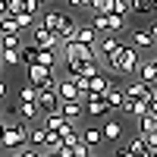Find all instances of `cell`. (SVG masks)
<instances>
[{"instance_id": "cell-1", "label": "cell", "mask_w": 157, "mask_h": 157, "mask_svg": "<svg viewBox=\"0 0 157 157\" xmlns=\"http://www.w3.org/2000/svg\"><path fill=\"white\" fill-rule=\"evenodd\" d=\"M38 22H41L50 35H57V38H60V44L75 41V29H78V22H75V16H72V13L47 10V13H41V16H38Z\"/></svg>"}, {"instance_id": "cell-2", "label": "cell", "mask_w": 157, "mask_h": 157, "mask_svg": "<svg viewBox=\"0 0 157 157\" xmlns=\"http://www.w3.org/2000/svg\"><path fill=\"white\" fill-rule=\"evenodd\" d=\"M0 148H10V154H16L22 148H29V126L25 123H6L3 126V138H0Z\"/></svg>"}, {"instance_id": "cell-3", "label": "cell", "mask_w": 157, "mask_h": 157, "mask_svg": "<svg viewBox=\"0 0 157 157\" xmlns=\"http://www.w3.org/2000/svg\"><path fill=\"white\" fill-rule=\"evenodd\" d=\"M138 63H141V54L135 47H129V44H123V50H120V57H116L113 63L104 72H113V75H132L135 69H138Z\"/></svg>"}, {"instance_id": "cell-4", "label": "cell", "mask_w": 157, "mask_h": 157, "mask_svg": "<svg viewBox=\"0 0 157 157\" xmlns=\"http://www.w3.org/2000/svg\"><path fill=\"white\" fill-rule=\"evenodd\" d=\"M120 50H123V41L116 35H101V41L94 44V60L101 63V69H107L110 63L120 57Z\"/></svg>"}, {"instance_id": "cell-5", "label": "cell", "mask_w": 157, "mask_h": 157, "mask_svg": "<svg viewBox=\"0 0 157 157\" xmlns=\"http://www.w3.org/2000/svg\"><path fill=\"white\" fill-rule=\"evenodd\" d=\"M91 29L98 35H120L126 29V19L123 16H113V13H101V16H91Z\"/></svg>"}, {"instance_id": "cell-6", "label": "cell", "mask_w": 157, "mask_h": 157, "mask_svg": "<svg viewBox=\"0 0 157 157\" xmlns=\"http://www.w3.org/2000/svg\"><path fill=\"white\" fill-rule=\"evenodd\" d=\"M63 60H82V63H91V60H94V47H85V44H78V41H69V44L60 47V63H63Z\"/></svg>"}, {"instance_id": "cell-7", "label": "cell", "mask_w": 157, "mask_h": 157, "mask_svg": "<svg viewBox=\"0 0 157 157\" xmlns=\"http://www.w3.org/2000/svg\"><path fill=\"white\" fill-rule=\"evenodd\" d=\"M60 116L72 126H82V116H85V104L82 101H63L60 104Z\"/></svg>"}, {"instance_id": "cell-8", "label": "cell", "mask_w": 157, "mask_h": 157, "mask_svg": "<svg viewBox=\"0 0 157 157\" xmlns=\"http://www.w3.org/2000/svg\"><path fill=\"white\" fill-rule=\"evenodd\" d=\"M38 110H41V116H47V113H57V110H60L57 88H41V91H38Z\"/></svg>"}, {"instance_id": "cell-9", "label": "cell", "mask_w": 157, "mask_h": 157, "mask_svg": "<svg viewBox=\"0 0 157 157\" xmlns=\"http://www.w3.org/2000/svg\"><path fill=\"white\" fill-rule=\"evenodd\" d=\"M16 120L19 123H38L41 120V110H38V101H16Z\"/></svg>"}, {"instance_id": "cell-10", "label": "cell", "mask_w": 157, "mask_h": 157, "mask_svg": "<svg viewBox=\"0 0 157 157\" xmlns=\"http://www.w3.org/2000/svg\"><path fill=\"white\" fill-rule=\"evenodd\" d=\"M123 94H126V101H145V104H151L154 101V94H151V85H145V82H129L126 88H123Z\"/></svg>"}, {"instance_id": "cell-11", "label": "cell", "mask_w": 157, "mask_h": 157, "mask_svg": "<svg viewBox=\"0 0 157 157\" xmlns=\"http://www.w3.org/2000/svg\"><path fill=\"white\" fill-rule=\"evenodd\" d=\"M78 138H82V145L85 148H101L104 145V135H101V126H91V123H85L82 129H78Z\"/></svg>"}, {"instance_id": "cell-12", "label": "cell", "mask_w": 157, "mask_h": 157, "mask_svg": "<svg viewBox=\"0 0 157 157\" xmlns=\"http://www.w3.org/2000/svg\"><path fill=\"white\" fill-rule=\"evenodd\" d=\"M57 98H60V104L63 101H82V94H78V88H75V82L69 75L57 78Z\"/></svg>"}, {"instance_id": "cell-13", "label": "cell", "mask_w": 157, "mask_h": 157, "mask_svg": "<svg viewBox=\"0 0 157 157\" xmlns=\"http://www.w3.org/2000/svg\"><path fill=\"white\" fill-rule=\"evenodd\" d=\"M123 132H126V126H123L120 120H107V123L101 126V135H104V141H110V145L123 141Z\"/></svg>"}, {"instance_id": "cell-14", "label": "cell", "mask_w": 157, "mask_h": 157, "mask_svg": "<svg viewBox=\"0 0 157 157\" xmlns=\"http://www.w3.org/2000/svg\"><path fill=\"white\" fill-rule=\"evenodd\" d=\"M113 82H110V78H107V72H98L94 78H91V82H88V98H104V94H107V88H110Z\"/></svg>"}, {"instance_id": "cell-15", "label": "cell", "mask_w": 157, "mask_h": 157, "mask_svg": "<svg viewBox=\"0 0 157 157\" xmlns=\"http://www.w3.org/2000/svg\"><path fill=\"white\" fill-rule=\"evenodd\" d=\"M75 41L85 44V47H94V44L101 41V35L91 29V22H78V29H75Z\"/></svg>"}, {"instance_id": "cell-16", "label": "cell", "mask_w": 157, "mask_h": 157, "mask_svg": "<svg viewBox=\"0 0 157 157\" xmlns=\"http://www.w3.org/2000/svg\"><path fill=\"white\" fill-rule=\"evenodd\" d=\"M41 126L47 129V132H57V135H63V132H66V129H69L72 123H66V120L60 116V110H57V113H47V116H41Z\"/></svg>"}, {"instance_id": "cell-17", "label": "cell", "mask_w": 157, "mask_h": 157, "mask_svg": "<svg viewBox=\"0 0 157 157\" xmlns=\"http://www.w3.org/2000/svg\"><path fill=\"white\" fill-rule=\"evenodd\" d=\"M138 82H145V85L157 82V57H148L138 63Z\"/></svg>"}, {"instance_id": "cell-18", "label": "cell", "mask_w": 157, "mask_h": 157, "mask_svg": "<svg viewBox=\"0 0 157 157\" xmlns=\"http://www.w3.org/2000/svg\"><path fill=\"white\" fill-rule=\"evenodd\" d=\"M129 38H132V47L138 50V54H141V50H148V47H157V41L148 35V29H132Z\"/></svg>"}, {"instance_id": "cell-19", "label": "cell", "mask_w": 157, "mask_h": 157, "mask_svg": "<svg viewBox=\"0 0 157 157\" xmlns=\"http://www.w3.org/2000/svg\"><path fill=\"white\" fill-rule=\"evenodd\" d=\"M44 145H47V129H44L41 123L29 126V148H35V151H44Z\"/></svg>"}, {"instance_id": "cell-20", "label": "cell", "mask_w": 157, "mask_h": 157, "mask_svg": "<svg viewBox=\"0 0 157 157\" xmlns=\"http://www.w3.org/2000/svg\"><path fill=\"white\" fill-rule=\"evenodd\" d=\"M35 66H44L47 72L57 75V69H60V54H57V50H38V63H35Z\"/></svg>"}, {"instance_id": "cell-21", "label": "cell", "mask_w": 157, "mask_h": 157, "mask_svg": "<svg viewBox=\"0 0 157 157\" xmlns=\"http://www.w3.org/2000/svg\"><path fill=\"white\" fill-rule=\"evenodd\" d=\"M101 101L107 104V110H123V101H126V94H123V88L110 85V88H107V94H104Z\"/></svg>"}, {"instance_id": "cell-22", "label": "cell", "mask_w": 157, "mask_h": 157, "mask_svg": "<svg viewBox=\"0 0 157 157\" xmlns=\"http://www.w3.org/2000/svg\"><path fill=\"white\" fill-rule=\"evenodd\" d=\"M38 50H41V47H35L32 41H25V44L19 47V60H22V66H25V69L38 63Z\"/></svg>"}, {"instance_id": "cell-23", "label": "cell", "mask_w": 157, "mask_h": 157, "mask_svg": "<svg viewBox=\"0 0 157 157\" xmlns=\"http://www.w3.org/2000/svg\"><path fill=\"white\" fill-rule=\"evenodd\" d=\"M85 113H88V116H94V120H101V116H110L107 104H104L101 98H88V101H85Z\"/></svg>"}, {"instance_id": "cell-24", "label": "cell", "mask_w": 157, "mask_h": 157, "mask_svg": "<svg viewBox=\"0 0 157 157\" xmlns=\"http://www.w3.org/2000/svg\"><path fill=\"white\" fill-rule=\"evenodd\" d=\"M123 113L141 120V116H148V104H145V101H123Z\"/></svg>"}, {"instance_id": "cell-25", "label": "cell", "mask_w": 157, "mask_h": 157, "mask_svg": "<svg viewBox=\"0 0 157 157\" xmlns=\"http://www.w3.org/2000/svg\"><path fill=\"white\" fill-rule=\"evenodd\" d=\"M126 148H129L132 157H151V151H148V145H145V138H141V135H132V138L126 141Z\"/></svg>"}, {"instance_id": "cell-26", "label": "cell", "mask_w": 157, "mask_h": 157, "mask_svg": "<svg viewBox=\"0 0 157 157\" xmlns=\"http://www.w3.org/2000/svg\"><path fill=\"white\" fill-rule=\"evenodd\" d=\"M25 44V35H0V50H19Z\"/></svg>"}, {"instance_id": "cell-27", "label": "cell", "mask_w": 157, "mask_h": 157, "mask_svg": "<svg viewBox=\"0 0 157 157\" xmlns=\"http://www.w3.org/2000/svg\"><path fill=\"white\" fill-rule=\"evenodd\" d=\"M151 132H157V116H141L138 120V135H151Z\"/></svg>"}, {"instance_id": "cell-28", "label": "cell", "mask_w": 157, "mask_h": 157, "mask_svg": "<svg viewBox=\"0 0 157 157\" xmlns=\"http://www.w3.org/2000/svg\"><path fill=\"white\" fill-rule=\"evenodd\" d=\"M129 13H135V16H151V0H129Z\"/></svg>"}, {"instance_id": "cell-29", "label": "cell", "mask_w": 157, "mask_h": 157, "mask_svg": "<svg viewBox=\"0 0 157 157\" xmlns=\"http://www.w3.org/2000/svg\"><path fill=\"white\" fill-rule=\"evenodd\" d=\"M107 13H113V16H129V0H110V10Z\"/></svg>"}, {"instance_id": "cell-30", "label": "cell", "mask_w": 157, "mask_h": 157, "mask_svg": "<svg viewBox=\"0 0 157 157\" xmlns=\"http://www.w3.org/2000/svg\"><path fill=\"white\" fill-rule=\"evenodd\" d=\"M0 60H3V69H6V66H16V63H22V60H19V50H0Z\"/></svg>"}, {"instance_id": "cell-31", "label": "cell", "mask_w": 157, "mask_h": 157, "mask_svg": "<svg viewBox=\"0 0 157 157\" xmlns=\"http://www.w3.org/2000/svg\"><path fill=\"white\" fill-rule=\"evenodd\" d=\"M16 101H38V88L22 85V88H19V94H16Z\"/></svg>"}, {"instance_id": "cell-32", "label": "cell", "mask_w": 157, "mask_h": 157, "mask_svg": "<svg viewBox=\"0 0 157 157\" xmlns=\"http://www.w3.org/2000/svg\"><path fill=\"white\" fill-rule=\"evenodd\" d=\"M22 13H29V16H41V3H38V0H25V3H22Z\"/></svg>"}, {"instance_id": "cell-33", "label": "cell", "mask_w": 157, "mask_h": 157, "mask_svg": "<svg viewBox=\"0 0 157 157\" xmlns=\"http://www.w3.org/2000/svg\"><path fill=\"white\" fill-rule=\"evenodd\" d=\"M88 10L94 13V16H101V13H107V10H110V0H91Z\"/></svg>"}, {"instance_id": "cell-34", "label": "cell", "mask_w": 157, "mask_h": 157, "mask_svg": "<svg viewBox=\"0 0 157 157\" xmlns=\"http://www.w3.org/2000/svg\"><path fill=\"white\" fill-rule=\"evenodd\" d=\"M91 154H94V151H91V148H85L82 141H78V145L72 148V157H91Z\"/></svg>"}, {"instance_id": "cell-35", "label": "cell", "mask_w": 157, "mask_h": 157, "mask_svg": "<svg viewBox=\"0 0 157 157\" xmlns=\"http://www.w3.org/2000/svg\"><path fill=\"white\" fill-rule=\"evenodd\" d=\"M13 157H41V151H35V148H22V151H16Z\"/></svg>"}, {"instance_id": "cell-36", "label": "cell", "mask_w": 157, "mask_h": 157, "mask_svg": "<svg viewBox=\"0 0 157 157\" xmlns=\"http://www.w3.org/2000/svg\"><path fill=\"white\" fill-rule=\"evenodd\" d=\"M66 3H69V10H88L91 0H66Z\"/></svg>"}, {"instance_id": "cell-37", "label": "cell", "mask_w": 157, "mask_h": 157, "mask_svg": "<svg viewBox=\"0 0 157 157\" xmlns=\"http://www.w3.org/2000/svg\"><path fill=\"white\" fill-rule=\"evenodd\" d=\"M113 157H132V154H129V148L123 145V148H116V151H113Z\"/></svg>"}, {"instance_id": "cell-38", "label": "cell", "mask_w": 157, "mask_h": 157, "mask_svg": "<svg viewBox=\"0 0 157 157\" xmlns=\"http://www.w3.org/2000/svg\"><path fill=\"white\" fill-rule=\"evenodd\" d=\"M148 35H151L154 41H157V22H151V25H148Z\"/></svg>"}, {"instance_id": "cell-39", "label": "cell", "mask_w": 157, "mask_h": 157, "mask_svg": "<svg viewBox=\"0 0 157 157\" xmlns=\"http://www.w3.org/2000/svg\"><path fill=\"white\" fill-rule=\"evenodd\" d=\"M148 113H151V116H157V98H154V101L148 104Z\"/></svg>"}, {"instance_id": "cell-40", "label": "cell", "mask_w": 157, "mask_h": 157, "mask_svg": "<svg viewBox=\"0 0 157 157\" xmlns=\"http://www.w3.org/2000/svg\"><path fill=\"white\" fill-rule=\"evenodd\" d=\"M3 98H6V82L0 78V101H3Z\"/></svg>"}, {"instance_id": "cell-41", "label": "cell", "mask_w": 157, "mask_h": 157, "mask_svg": "<svg viewBox=\"0 0 157 157\" xmlns=\"http://www.w3.org/2000/svg\"><path fill=\"white\" fill-rule=\"evenodd\" d=\"M44 157H60V154L57 151H44Z\"/></svg>"}, {"instance_id": "cell-42", "label": "cell", "mask_w": 157, "mask_h": 157, "mask_svg": "<svg viewBox=\"0 0 157 157\" xmlns=\"http://www.w3.org/2000/svg\"><path fill=\"white\" fill-rule=\"evenodd\" d=\"M3 126H6V120H0V138H3Z\"/></svg>"}, {"instance_id": "cell-43", "label": "cell", "mask_w": 157, "mask_h": 157, "mask_svg": "<svg viewBox=\"0 0 157 157\" xmlns=\"http://www.w3.org/2000/svg\"><path fill=\"white\" fill-rule=\"evenodd\" d=\"M151 13H157V0H151Z\"/></svg>"}, {"instance_id": "cell-44", "label": "cell", "mask_w": 157, "mask_h": 157, "mask_svg": "<svg viewBox=\"0 0 157 157\" xmlns=\"http://www.w3.org/2000/svg\"><path fill=\"white\" fill-rule=\"evenodd\" d=\"M38 3H41V6H44V3H50V0H38Z\"/></svg>"}, {"instance_id": "cell-45", "label": "cell", "mask_w": 157, "mask_h": 157, "mask_svg": "<svg viewBox=\"0 0 157 157\" xmlns=\"http://www.w3.org/2000/svg\"><path fill=\"white\" fill-rule=\"evenodd\" d=\"M0 72H3V60H0Z\"/></svg>"}, {"instance_id": "cell-46", "label": "cell", "mask_w": 157, "mask_h": 157, "mask_svg": "<svg viewBox=\"0 0 157 157\" xmlns=\"http://www.w3.org/2000/svg\"><path fill=\"white\" fill-rule=\"evenodd\" d=\"M0 6H6V0H0Z\"/></svg>"}, {"instance_id": "cell-47", "label": "cell", "mask_w": 157, "mask_h": 157, "mask_svg": "<svg viewBox=\"0 0 157 157\" xmlns=\"http://www.w3.org/2000/svg\"><path fill=\"white\" fill-rule=\"evenodd\" d=\"M91 157H104V154H91Z\"/></svg>"}, {"instance_id": "cell-48", "label": "cell", "mask_w": 157, "mask_h": 157, "mask_svg": "<svg viewBox=\"0 0 157 157\" xmlns=\"http://www.w3.org/2000/svg\"><path fill=\"white\" fill-rule=\"evenodd\" d=\"M151 157H157V151H151Z\"/></svg>"}]
</instances>
